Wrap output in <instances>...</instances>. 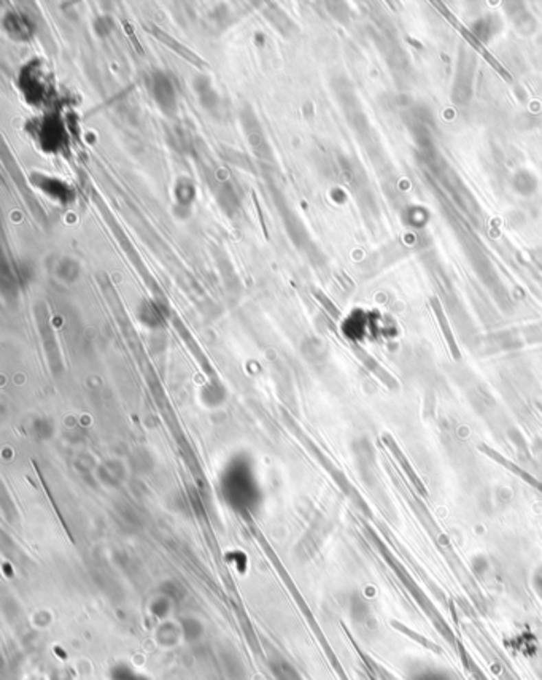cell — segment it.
Returning a JSON list of instances; mask_svg holds the SVG:
<instances>
[{
  "mask_svg": "<svg viewBox=\"0 0 542 680\" xmlns=\"http://www.w3.org/2000/svg\"><path fill=\"white\" fill-rule=\"evenodd\" d=\"M438 7H439V10H440V12H444V14H445V16H447V18H449V21H450V24H453V26H455V27H457V29L460 30V34H461V35H463V37H464V38H468V42H469V45H471V47H473V48H474V49H475V51H477V53H480V54H482V56L485 58V60H487V62H490L491 65H493V67H495L496 70H498V73L501 75V77H504L506 80H510V75H509L508 72H506V69H504V67H501V65L498 64V60H496V59H495L493 56H491V54H490V53L487 51V49H485V47H484V45H482V43H480V42H479V40H477V38H475V37H474V35H473V34H471V32H469V30H468V29H466V27L463 26V24H461V23H458V19H457V18H455V16H453V14H452V13H450V12H449V10H447V8H444V7H442V3H439V5H438Z\"/></svg>",
  "mask_w": 542,
  "mask_h": 680,
  "instance_id": "7a4b0ae2",
  "label": "cell"
},
{
  "mask_svg": "<svg viewBox=\"0 0 542 680\" xmlns=\"http://www.w3.org/2000/svg\"><path fill=\"white\" fill-rule=\"evenodd\" d=\"M433 309H434V314H436V318H438L439 321V325L440 327H442V331H444V336H445V340L449 342V347H450V350H452V353L453 356L460 357V353H458V349H457V344H455V339H453V334H452V329L449 327V323H447V318H445V315H444V310H442V307H440L439 304V301L438 299H433Z\"/></svg>",
  "mask_w": 542,
  "mask_h": 680,
  "instance_id": "5b68a950",
  "label": "cell"
},
{
  "mask_svg": "<svg viewBox=\"0 0 542 680\" xmlns=\"http://www.w3.org/2000/svg\"><path fill=\"white\" fill-rule=\"evenodd\" d=\"M420 680H450V679L442 676V674H428V676L425 674V676Z\"/></svg>",
  "mask_w": 542,
  "mask_h": 680,
  "instance_id": "52a82bcc",
  "label": "cell"
},
{
  "mask_svg": "<svg viewBox=\"0 0 542 680\" xmlns=\"http://www.w3.org/2000/svg\"><path fill=\"white\" fill-rule=\"evenodd\" d=\"M150 30H151V34H153L156 38L161 40V42H163V43H166V47L172 48L175 53H179L181 58H185L186 60H190V62H192L194 65H199V67H205L204 60H201V58L197 56V54L190 51L188 48L183 47V45H181L180 42H177V40L172 38L170 35H167L166 32H163V30H159L158 27H155V26L150 27Z\"/></svg>",
  "mask_w": 542,
  "mask_h": 680,
  "instance_id": "277c9868",
  "label": "cell"
},
{
  "mask_svg": "<svg viewBox=\"0 0 542 680\" xmlns=\"http://www.w3.org/2000/svg\"><path fill=\"white\" fill-rule=\"evenodd\" d=\"M150 88L151 93L155 95V100L158 102L159 107L163 108V112L167 115L174 113L177 108V99L174 93V86H172L169 78H167L164 73H155Z\"/></svg>",
  "mask_w": 542,
  "mask_h": 680,
  "instance_id": "6da1fadb",
  "label": "cell"
},
{
  "mask_svg": "<svg viewBox=\"0 0 542 680\" xmlns=\"http://www.w3.org/2000/svg\"><path fill=\"white\" fill-rule=\"evenodd\" d=\"M5 23H7V24H13V29L10 30L13 37H16V38H26V34L29 32V30H27V24H26V21H24L23 18L16 16V14H8V16L5 18Z\"/></svg>",
  "mask_w": 542,
  "mask_h": 680,
  "instance_id": "8992f818",
  "label": "cell"
},
{
  "mask_svg": "<svg viewBox=\"0 0 542 680\" xmlns=\"http://www.w3.org/2000/svg\"><path fill=\"white\" fill-rule=\"evenodd\" d=\"M242 121H244V129L247 132V137L250 140L251 147L258 151V154L267 156L269 154V145L266 142V137L262 135V130L258 124V119L255 115H253L251 110H244L242 113Z\"/></svg>",
  "mask_w": 542,
  "mask_h": 680,
  "instance_id": "3957f363",
  "label": "cell"
}]
</instances>
